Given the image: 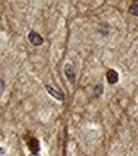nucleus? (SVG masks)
<instances>
[{"label": "nucleus", "instance_id": "obj_3", "mask_svg": "<svg viewBox=\"0 0 138 156\" xmlns=\"http://www.w3.org/2000/svg\"><path fill=\"white\" fill-rule=\"evenodd\" d=\"M46 91L52 96V97H55L56 100H60V101H63L64 100V95L60 92V91H58V90H54L51 86H46Z\"/></svg>", "mask_w": 138, "mask_h": 156}, {"label": "nucleus", "instance_id": "obj_7", "mask_svg": "<svg viewBox=\"0 0 138 156\" xmlns=\"http://www.w3.org/2000/svg\"><path fill=\"white\" fill-rule=\"evenodd\" d=\"M102 94V86H101V84H98V86H96L95 87V92H94V96H100Z\"/></svg>", "mask_w": 138, "mask_h": 156}, {"label": "nucleus", "instance_id": "obj_5", "mask_svg": "<svg viewBox=\"0 0 138 156\" xmlns=\"http://www.w3.org/2000/svg\"><path fill=\"white\" fill-rule=\"evenodd\" d=\"M28 146H30V148L34 152H37L38 151V141L36 140V138H32L30 142H28Z\"/></svg>", "mask_w": 138, "mask_h": 156}, {"label": "nucleus", "instance_id": "obj_2", "mask_svg": "<svg viewBox=\"0 0 138 156\" xmlns=\"http://www.w3.org/2000/svg\"><path fill=\"white\" fill-rule=\"evenodd\" d=\"M28 40L32 45H35V46H38V45H41L44 42L42 37L37 34V32H31V34L28 35Z\"/></svg>", "mask_w": 138, "mask_h": 156}, {"label": "nucleus", "instance_id": "obj_9", "mask_svg": "<svg viewBox=\"0 0 138 156\" xmlns=\"http://www.w3.org/2000/svg\"><path fill=\"white\" fill-rule=\"evenodd\" d=\"M30 156H38L37 154H32V155H30Z\"/></svg>", "mask_w": 138, "mask_h": 156}, {"label": "nucleus", "instance_id": "obj_6", "mask_svg": "<svg viewBox=\"0 0 138 156\" xmlns=\"http://www.w3.org/2000/svg\"><path fill=\"white\" fill-rule=\"evenodd\" d=\"M129 13H132L133 16H137L138 17V4H132V5H130Z\"/></svg>", "mask_w": 138, "mask_h": 156}, {"label": "nucleus", "instance_id": "obj_1", "mask_svg": "<svg viewBox=\"0 0 138 156\" xmlns=\"http://www.w3.org/2000/svg\"><path fill=\"white\" fill-rule=\"evenodd\" d=\"M64 73H65L67 78L72 83H74V81H76V73H74V68H73L72 64H65V66H64Z\"/></svg>", "mask_w": 138, "mask_h": 156}, {"label": "nucleus", "instance_id": "obj_8", "mask_svg": "<svg viewBox=\"0 0 138 156\" xmlns=\"http://www.w3.org/2000/svg\"><path fill=\"white\" fill-rule=\"evenodd\" d=\"M3 91H4V82L0 81V95L3 94Z\"/></svg>", "mask_w": 138, "mask_h": 156}, {"label": "nucleus", "instance_id": "obj_4", "mask_svg": "<svg viewBox=\"0 0 138 156\" xmlns=\"http://www.w3.org/2000/svg\"><path fill=\"white\" fill-rule=\"evenodd\" d=\"M106 80H108V82L110 84H114V83L118 82V80H119V76H118V73L115 72V70L110 69V70H108V73H106Z\"/></svg>", "mask_w": 138, "mask_h": 156}]
</instances>
